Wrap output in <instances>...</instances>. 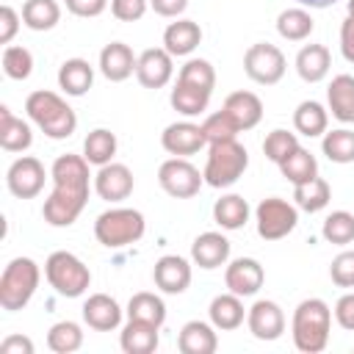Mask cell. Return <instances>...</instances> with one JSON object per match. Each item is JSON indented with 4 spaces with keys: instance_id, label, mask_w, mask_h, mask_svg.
Instances as JSON below:
<instances>
[{
    "instance_id": "34",
    "label": "cell",
    "mask_w": 354,
    "mask_h": 354,
    "mask_svg": "<svg viewBox=\"0 0 354 354\" xmlns=\"http://www.w3.org/2000/svg\"><path fill=\"white\" fill-rule=\"evenodd\" d=\"M277 166H279L282 177H285L288 183H293V185L318 177V160H315V155H313L310 149H304V147H296V149H293L282 163H277Z\"/></svg>"
},
{
    "instance_id": "19",
    "label": "cell",
    "mask_w": 354,
    "mask_h": 354,
    "mask_svg": "<svg viewBox=\"0 0 354 354\" xmlns=\"http://www.w3.org/2000/svg\"><path fill=\"white\" fill-rule=\"evenodd\" d=\"M138 58L133 55V50L124 41H111L100 50V72L111 80V83H122L136 72Z\"/></svg>"
},
{
    "instance_id": "39",
    "label": "cell",
    "mask_w": 354,
    "mask_h": 354,
    "mask_svg": "<svg viewBox=\"0 0 354 354\" xmlns=\"http://www.w3.org/2000/svg\"><path fill=\"white\" fill-rule=\"evenodd\" d=\"M47 346L55 354H72L83 346V329L75 321H58L47 332Z\"/></svg>"
},
{
    "instance_id": "42",
    "label": "cell",
    "mask_w": 354,
    "mask_h": 354,
    "mask_svg": "<svg viewBox=\"0 0 354 354\" xmlns=\"http://www.w3.org/2000/svg\"><path fill=\"white\" fill-rule=\"evenodd\" d=\"M3 72L11 80H28L33 72V55L28 47L19 44H6L3 50Z\"/></svg>"
},
{
    "instance_id": "32",
    "label": "cell",
    "mask_w": 354,
    "mask_h": 354,
    "mask_svg": "<svg viewBox=\"0 0 354 354\" xmlns=\"http://www.w3.org/2000/svg\"><path fill=\"white\" fill-rule=\"evenodd\" d=\"M213 221L221 230H241L249 221V202L241 194H224L213 205Z\"/></svg>"
},
{
    "instance_id": "17",
    "label": "cell",
    "mask_w": 354,
    "mask_h": 354,
    "mask_svg": "<svg viewBox=\"0 0 354 354\" xmlns=\"http://www.w3.org/2000/svg\"><path fill=\"white\" fill-rule=\"evenodd\" d=\"M152 279L163 293L177 296L191 285V263L180 254H163L152 268Z\"/></svg>"
},
{
    "instance_id": "13",
    "label": "cell",
    "mask_w": 354,
    "mask_h": 354,
    "mask_svg": "<svg viewBox=\"0 0 354 354\" xmlns=\"http://www.w3.org/2000/svg\"><path fill=\"white\" fill-rule=\"evenodd\" d=\"M246 324L257 340H277L285 332V313L277 301L260 299L246 310Z\"/></svg>"
},
{
    "instance_id": "51",
    "label": "cell",
    "mask_w": 354,
    "mask_h": 354,
    "mask_svg": "<svg viewBox=\"0 0 354 354\" xmlns=\"http://www.w3.org/2000/svg\"><path fill=\"white\" fill-rule=\"evenodd\" d=\"M340 53L348 64H354V17L351 14L340 25Z\"/></svg>"
},
{
    "instance_id": "5",
    "label": "cell",
    "mask_w": 354,
    "mask_h": 354,
    "mask_svg": "<svg viewBox=\"0 0 354 354\" xmlns=\"http://www.w3.org/2000/svg\"><path fill=\"white\" fill-rule=\"evenodd\" d=\"M39 279H41V271H39L36 260L14 257L3 268V277H0V307L8 310V313L22 310L33 299V293L39 288Z\"/></svg>"
},
{
    "instance_id": "28",
    "label": "cell",
    "mask_w": 354,
    "mask_h": 354,
    "mask_svg": "<svg viewBox=\"0 0 354 354\" xmlns=\"http://www.w3.org/2000/svg\"><path fill=\"white\" fill-rule=\"evenodd\" d=\"M94 83V69L86 58H69L58 69V86L69 97H83Z\"/></svg>"
},
{
    "instance_id": "23",
    "label": "cell",
    "mask_w": 354,
    "mask_h": 354,
    "mask_svg": "<svg viewBox=\"0 0 354 354\" xmlns=\"http://www.w3.org/2000/svg\"><path fill=\"white\" fill-rule=\"evenodd\" d=\"M177 346L183 354H213L218 348L216 326L205 321H188L177 335Z\"/></svg>"
},
{
    "instance_id": "27",
    "label": "cell",
    "mask_w": 354,
    "mask_h": 354,
    "mask_svg": "<svg viewBox=\"0 0 354 354\" xmlns=\"http://www.w3.org/2000/svg\"><path fill=\"white\" fill-rule=\"evenodd\" d=\"M202 41V28L194 19H177L163 30V47L171 55H191Z\"/></svg>"
},
{
    "instance_id": "24",
    "label": "cell",
    "mask_w": 354,
    "mask_h": 354,
    "mask_svg": "<svg viewBox=\"0 0 354 354\" xmlns=\"http://www.w3.org/2000/svg\"><path fill=\"white\" fill-rule=\"evenodd\" d=\"M207 315H210V324L221 332H230V329H238L246 318V310H243V301L238 293H218L210 307H207Z\"/></svg>"
},
{
    "instance_id": "53",
    "label": "cell",
    "mask_w": 354,
    "mask_h": 354,
    "mask_svg": "<svg viewBox=\"0 0 354 354\" xmlns=\"http://www.w3.org/2000/svg\"><path fill=\"white\" fill-rule=\"evenodd\" d=\"M149 6L160 17H180L188 8V0H149Z\"/></svg>"
},
{
    "instance_id": "14",
    "label": "cell",
    "mask_w": 354,
    "mask_h": 354,
    "mask_svg": "<svg viewBox=\"0 0 354 354\" xmlns=\"http://www.w3.org/2000/svg\"><path fill=\"white\" fill-rule=\"evenodd\" d=\"M160 144L169 155L174 158H188V155H196L207 138H205V130L202 124H194V122H174L169 124L163 133H160Z\"/></svg>"
},
{
    "instance_id": "54",
    "label": "cell",
    "mask_w": 354,
    "mask_h": 354,
    "mask_svg": "<svg viewBox=\"0 0 354 354\" xmlns=\"http://www.w3.org/2000/svg\"><path fill=\"white\" fill-rule=\"evenodd\" d=\"M301 6H310V8H329V6H335L337 0H299Z\"/></svg>"
},
{
    "instance_id": "1",
    "label": "cell",
    "mask_w": 354,
    "mask_h": 354,
    "mask_svg": "<svg viewBox=\"0 0 354 354\" xmlns=\"http://www.w3.org/2000/svg\"><path fill=\"white\" fill-rule=\"evenodd\" d=\"M88 160L83 155H58L53 160L50 177H53V191L44 199L41 216L50 227H69L77 221L88 202Z\"/></svg>"
},
{
    "instance_id": "50",
    "label": "cell",
    "mask_w": 354,
    "mask_h": 354,
    "mask_svg": "<svg viewBox=\"0 0 354 354\" xmlns=\"http://www.w3.org/2000/svg\"><path fill=\"white\" fill-rule=\"evenodd\" d=\"M335 321H337L343 329L354 332V290H351V293H343V296L337 299V304H335Z\"/></svg>"
},
{
    "instance_id": "25",
    "label": "cell",
    "mask_w": 354,
    "mask_h": 354,
    "mask_svg": "<svg viewBox=\"0 0 354 354\" xmlns=\"http://www.w3.org/2000/svg\"><path fill=\"white\" fill-rule=\"evenodd\" d=\"M332 55L324 44H304L296 55V72L304 83H321L329 75Z\"/></svg>"
},
{
    "instance_id": "45",
    "label": "cell",
    "mask_w": 354,
    "mask_h": 354,
    "mask_svg": "<svg viewBox=\"0 0 354 354\" xmlns=\"http://www.w3.org/2000/svg\"><path fill=\"white\" fill-rule=\"evenodd\" d=\"M202 130H205L207 144H213V141H227V138H235V136L241 133L224 108L216 111V113H207L205 122H202Z\"/></svg>"
},
{
    "instance_id": "35",
    "label": "cell",
    "mask_w": 354,
    "mask_h": 354,
    "mask_svg": "<svg viewBox=\"0 0 354 354\" xmlns=\"http://www.w3.org/2000/svg\"><path fill=\"white\" fill-rule=\"evenodd\" d=\"M313 28H315V22H313L310 11L301 8V6L285 8V11H279V17H277V33H279L282 39H288V41H304V39L313 33Z\"/></svg>"
},
{
    "instance_id": "20",
    "label": "cell",
    "mask_w": 354,
    "mask_h": 354,
    "mask_svg": "<svg viewBox=\"0 0 354 354\" xmlns=\"http://www.w3.org/2000/svg\"><path fill=\"white\" fill-rule=\"evenodd\" d=\"M191 260L199 268L213 271L230 260V241L221 232H202L191 243Z\"/></svg>"
},
{
    "instance_id": "16",
    "label": "cell",
    "mask_w": 354,
    "mask_h": 354,
    "mask_svg": "<svg viewBox=\"0 0 354 354\" xmlns=\"http://www.w3.org/2000/svg\"><path fill=\"white\" fill-rule=\"evenodd\" d=\"M224 282L241 299L243 296H254L266 282V271L254 257H235L224 271Z\"/></svg>"
},
{
    "instance_id": "40",
    "label": "cell",
    "mask_w": 354,
    "mask_h": 354,
    "mask_svg": "<svg viewBox=\"0 0 354 354\" xmlns=\"http://www.w3.org/2000/svg\"><path fill=\"white\" fill-rule=\"evenodd\" d=\"M321 149L332 163H354V130L340 127V130L324 133Z\"/></svg>"
},
{
    "instance_id": "15",
    "label": "cell",
    "mask_w": 354,
    "mask_h": 354,
    "mask_svg": "<svg viewBox=\"0 0 354 354\" xmlns=\"http://www.w3.org/2000/svg\"><path fill=\"white\" fill-rule=\"evenodd\" d=\"M133 185H136L133 171L124 163H113L111 160V163L100 166V171L94 174V191L105 202H122V199H127L133 194Z\"/></svg>"
},
{
    "instance_id": "37",
    "label": "cell",
    "mask_w": 354,
    "mask_h": 354,
    "mask_svg": "<svg viewBox=\"0 0 354 354\" xmlns=\"http://www.w3.org/2000/svg\"><path fill=\"white\" fill-rule=\"evenodd\" d=\"M61 19V6L55 0H25L22 3V25L30 30H53Z\"/></svg>"
},
{
    "instance_id": "43",
    "label": "cell",
    "mask_w": 354,
    "mask_h": 354,
    "mask_svg": "<svg viewBox=\"0 0 354 354\" xmlns=\"http://www.w3.org/2000/svg\"><path fill=\"white\" fill-rule=\"evenodd\" d=\"M177 77L185 80V83H194V86H199V88H205V91H210V94H213V88H216V69H213V64L205 61V58H191V61H185V64L180 66V75H177Z\"/></svg>"
},
{
    "instance_id": "44",
    "label": "cell",
    "mask_w": 354,
    "mask_h": 354,
    "mask_svg": "<svg viewBox=\"0 0 354 354\" xmlns=\"http://www.w3.org/2000/svg\"><path fill=\"white\" fill-rule=\"evenodd\" d=\"M296 147H299V138L296 133H288V130H271L263 141V152L271 163H282Z\"/></svg>"
},
{
    "instance_id": "52",
    "label": "cell",
    "mask_w": 354,
    "mask_h": 354,
    "mask_svg": "<svg viewBox=\"0 0 354 354\" xmlns=\"http://www.w3.org/2000/svg\"><path fill=\"white\" fill-rule=\"evenodd\" d=\"M0 351L3 354H33V340L25 335H8L0 343Z\"/></svg>"
},
{
    "instance_id": "41",
    "label": "cell",
    "mask_w": 354,
    "mask_h": 354,
    "mask_svg": "<svg viewBox=\"0 0 354 354\" xmlns=\"http://www.w3.org/2000/svg\"><path fill=\"white\" fill-rule=\"evenodd\" d=\"M321 235H324V241H329L335 246L351 243L354 241V213H348V210H332L324 218Z\"/></svg>"
},
{
    "instance_id": "30",
    "label": "cell",
    "mask_w": 354,
    "mask_h": 354,
    "mask_svg": "<svg viewBox=\"0 0 354 354\" xmlns=\"http://www.w3.org/2000/svg\"><path fill=\"white\" fill-rule=\"evenodd\" d=\"M169 102H171V108H174L177 113H183V116H199V113H205L207 105H210V91H205V88H199V86L185 83V80L177 77Z\"/></svg>"
},
{
    "instance_id": "2",
    "label": "cell",
    "mask_w": 354,
    "mask_h": 354,
    "mask_svg": "<svg viewBox=\"0 0 354 354\" xmlns=\"http://www.w3.org/2000/svg\"><path fill=\"white\" fill-rule=\"evenodd\" d=\"M332 332V310L324 299H304L293 310L290 335L301 354H318L326 348Z\"/></svg>"
},
{
    "instance_id": "48",
    "label": "cell",
    "mask_w": 354,
    "mask_h": 354,
    "mask_svg": "<svg viewBox=\"0 0 354 354\" xmlns=\"http://www.w3.org/2000/svg\"><path fill=\"white\" fill-rule=\"evenodd\" d=\"M64 3H66V11H69V14L83 17V19L100 17V14L108 8V0H64Z\"/></svg>"
},
{
    "instance_id": "10",
    "label": "cell",
    "mask_w": 354,
    "mask_h": 354,
    "mask_svg": "<svg viewBox=\"0 0 354 354\" xmlns=\"http://www.w3.org/2000/svg\"><path fill=\"white\" fill-rule=\"evenodd\" d=\"M158 183L169 196L191 199V196L199 194V188L205 183V174H199V169L185 158H169L158 169Z\"/></svg>"
},
{
    "instance_id": "9",
    "label": "cell",
    "mask_w": 354,
    "mask_h": 354,
    "mask_svg": "<svg viewBox=\"0 0 354 354\" xmlns=\"http://www.w3.org/2000/svg\"><path fill=\"white\" fill-rule=\"evenodd\" d=\"M285 55L277 44H268V41H257L252 44L246 53H243V72L260 83V86H274L282 80L285 75Z\"/></svg>"
},
{
    "instance_id": "29",
    "label": "cell",
    "mask_w": 354,
    "mask_h": 354,
    "mask_svg": "<svg viewBox=\"0 0 354 354\" xmlns=\"http://www.w3.org/2000/svg\"><path fill=\"white\" fill-rule=\"evenodd\" d=\"M33 144L30 124L17 119L8 105H0V147L6 152H25Z\"/></svg>"
},
{
    "instance_id": "18",
    "label": "cell",
    "mask_w": 354,
    "mask_h": 354,
    "mask_svg": "<svg viewBox=\"0 0 354 354\" xmlns=\"http://www.w3.org/2000/svg\"><path fill=\"white\" fill-rule=\"evenodd\" d=\"M83 321L94 332H111V329H116L122 324V307L108 293H91L83 301Z\"/></svg>"
},
{
    "instance_id": "6",
    "label": "cell",
    "mask_w": 354,
    "mask_h": 354,
    "mask_svg": "<svg viewBox=\"0 0 354 354\" xmlns=\"http://www.w3.org/2000/svg\"><path fill=\"white\" fill-rule=\"evenodd\" d=\"M144 230H147V221L136 207H111L100 213L94 221V235L108 249H122L141 241Z\"/></svg>"
},
{
    "instance_id": "47",
    "label": "cell",
    "mask_w": 354,
    "mask_h": 354,
    "mask_svg": "<svg viewBox=\"0 0 354 354\" xmlns=\"http://www.w3.org/2000/svg\"><path fill=\"white\" fill-rule=\"evenodd\" d=\"M149 0H111V14L119 22H138L147 14Z\"/></svg>"
},
{
    "instance_id": "7",
    "label": "cell",
    "mask_w": 354,
    "mask_h": 354,
    "mask_svg": "<svg viewBox=\"0 0 354 354\" xmlns=\"http://www.w3.org/2000/svg\"><path fill=\"white\" fill-rule=\"evenodd\" d=\"M44 277H47L50 288H53L58 296H66V299L83 296V293L88 290V285H91V271H88V266H86L77 254L64 252V249H58V252H53V254L47 257V263H44Z\"/></svg>"
},
{
    "instance_id": "12",
    "label": "cell",
    "mask_w": 354,
    "mask_h": 354,
    "mask_svg": "<svg viewBox=\"0 0 354 354\" xmlns=\"http://www.w3.org/2000/svg\"><path fill=\"white\" fill-rule=\"evenodd\" d=\"M171 53L166 47H149L138 55L136 64V77L144 88H163L171 75H174V64H171Z\"/></svg>"
},
{
    "instance_id": "33",
    "label": "cell",
    "mask_w": 354,
    "mask_h": 354,
    "mask_svg": "<svg viewBox=\"0 0 354 354\" xmlns=\"http://www.w3.org/2000/svg\"><path fill=\"white\" fill-rule=\"evenodd\" d=\"M329 199H332V188H329V183H326L324 177H313V180H307V183L293 185V202H296V207L304 210V213H318V210H324V207L329 205Z\"/></svg>"
},
{
    "instance_id": "4",
    "label": "cell",
    "mask_w": 354,
    "mask_h": 354,
    "mask_svg": "<svg viewBox=\"0 0 354 354\" xmlns=\"http://www.w3.org/2000/svg\"><path fill=\"white\" fill-rule=\"evenodd\" d=\"M249 166V152L238 138L213 141L207 144V160H205V183L213 188H230L235 185Z\"/></svg>"
},
{
    "instance_id": "55",
    "label": "cell",
    "mask_w": 354,
    "mask_h": 354,
    "mask_svg": "<svg viewBox=\"0 0 354 354\" xmlns=\"http://www.w3.org/2000/svg\"><path fill=\"white\" fill-rule=\"evenodd\" d=\"M346 6H348V14H351V17H354V0H348V3H346Z\"/></svg>"
},
{
    "instance_id": "8",
    "label": "cell",
    "mask_w": 354,
    "mask_h": 354,
    "mask_svg": "<svg viewBox=\"0 0 354 354\" xmlns=\"http://www.w3.org/2000/svg\"><path fill=\"white\" fill-rule=\"evenodd\" d=\"M254 221H257V235L263 241H279L296 230L299 207L282 196H268L254 207Z\"/></svg>"
},
{
    "instance_id": "31",
    "label": "cell",
    "mask_w": 354,
    "mask_h": 354,
    "mask_svg": "<svg viewBox=\"0 0 354 354\" xmlns=\"http://www.w3.org/2000/svg\"><path fill=\"white\" fill-rule=\"evenodd\" d=\"M326 124H329V111L318 100H304V102L296 105V111H293L296 133H301L307 138H315V136L326 133Z\"/></svg>"
},
{
    "instance_id": "11",
    "label": "cell",
    "mask_w": 354,
    "mask_h": 354,
    "mask_svg": "<svg viewBox=\"0 0 354 354\" xmlns=\"http://www.w3.org/2000/svg\"><path fill=\"white\" fill-rule=\"evenodd\" d=\"M44 180H47L44 163L39 158H33V155L17 158L8 166V171H6V185H8V191L17 199H33V196H39V191L44 188Z\"/></svg>"
},
{
    "instance_id": "36",
    "label": "cell",
    "mask_w": 354,
    "mask_h": 354,
    "mask_svg": "<svg viewBox=\"0 0 354 354\" xmlns=\"http://www.w3.org/2000/svg\"><path fill=\"white\" fill-rule=\"evenodd\" d=\"M127 318L163 326V321H166V304H163L160 296H155V293H149V290L133 293L130 301H127Z\"/></svg>"
},
{
    "instance_id": "49",
    "label": "cell",
    "mask_w": 354,
    "mask_h": 354,
    "mask_svg": "<svg viewBox=\"0 0 354 354\" xmlns=\"http://www.w3.org/2000/svg\"><path fill=\"white\" fill-rule=\"evenodd\" d=\"M19 14L11 8V6H3L0 8V44H11V39L17 36L19 30Z\"/></svg>"
},
{
    "instance_id": "46",
    "label": "cell",
    "mask_w": 354,
    "mask_h": 354,
    "mask_svg": "<svg viewBox=\"0 0 354 354\" xmlns=\"http://www.w3.org/2000/svg\"><path fill=\"white\" fill-rule=\"evenodd\" d=\"M329 277L337 288H354V249L340 252L329 263Z\"/></svg>"
},
{
    "instance_id": "26",
    "label": "cell",
    "mask_w": 354,
    "mask_h": 354,
    "mask_svg": "<svg viewBox=\"0 0 354 354\" xmlns=\"http://www.w3.org/2000/svg\"><path fill=\"white\" fill-rule=\"evenodd\" d=\"M329 111L337 122L351 124L354 122V77L351 75H335L326 88Z\"/></svg>"
},
{
    "instance_id": "22",
    "label": "cell",
    "mask_w": 354,
    "mask_h": 354,
    "mask_svg": "<svg viewBox=\"0 0 354 354\" xmlns=\"http://www.w3.org/2000/svg\"><path fill=\"white\" fill-rule=\"evenodd\" d=\"M158 332H160V326H155V324L127 318V324L119 335V346L124 354H152L158 348V340H160Z\"/></svg>"
},
{
    "instance_id": "38",
    "label": "cell",
    "mask_w": 354,
    "mask_h": 354,
    "mask_svg": "<svg viewBox=\"0 0 354 354\" xmlns=\"http://www.w3.org/2000/svg\"><path fill=\"white\" fill-rule=\"evenodd\" d=\"M116 136L111 133V130H105V127H97V130H91L88 136H86V141H83V158L91 163V166H105V163H111L113 160V155H116Z\"/></svg>"
},
{
    "instance_id": "3",
    "label": "cell",
    "mask_w": 354,
    "mask_h": 354,
    "mask_svg": "<svg viewBox=\"0 0 354 354\" xmlns=\"http://www.w3.org/2000/svg\"><path fill=\"white\" fill-rule=\"evenodd\" d=\"M25 111L30 116V122L47 136V138H69L77 127V116L75 111L66 105L64 97H58L55 91H47V88H39V91H30L28 100H25Z\"/></svg>"
},
{
    "instance_id": "21",
    "label": "cell",
    "mask_w": 354,
    "mask_h": 354,
    "mask_svg": "<svg viewBox=\"0 0 354 354\" xmlns=\"http://www.w3.org/2000/svg\"><path fill=\"white\" fill-rule=\"evenodd\" d=\"M238 130H252L263 119V100L254 91H232L221 105Z\"/></svg>"
}]
</instances>
